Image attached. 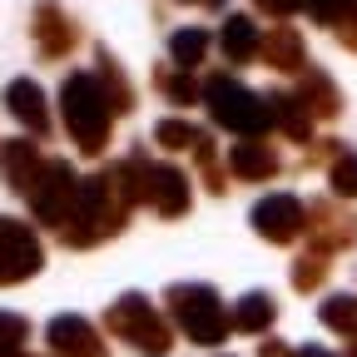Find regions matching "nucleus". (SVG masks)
Wrapping results in <instances>:
<instances>
[{"label":"nucleus","instance_id":"6e6552de","mask_svg":"<svg viewBox=\"0 0 357 357\" xmlns=\"http://www.w3.org/2000/svg\"><path fill=\"white\" fill-rule=\"evenodd\" d=\"M0 169H6V178H10V189H15V194H35L40 174H45V159H40L35 144L10 139L6 149H0Z\"/></svg>","mask_w":357,"mask_h":357},{"label":"nucleus","instance_id":"dca6fc26","mask_svg":"<svg viewBox=\"0 0 357 357\" xmlns=\"http://www.w3.org/2000/svg\"><path fill=\"white\" fill-rule=\"evenodd\" d=\"M268 323H273V298H268V293H248V298L238 303V312H234V328L263 333Z\"/></svg>","mask_w":357,"mask_h":357},{"label":"nucleus","instance_id":"2eb2a0df","mask_svg":"<svg viewBox=\"0 0 357 357\" xmlns=\"http://www.w3.org/2000/svg\"><path fill=\"white\" fill-rule=\"evenodd\" d=\"M268 105H273V124H283V134H293V139H307L312 119H307L303 100H293V95H273Z\"/></svg>","mask_w":357,"mask_h":357},{"label":"nucleus","instance_id":"f3484780","mask_svg":"<svg viewBox=\"0 0 357 357\" xmlns=\"http://www.w3.org/2000/svg\"><path fill=\"white\" fill-rule=\"evenodd\" d=\"M204 50H208V35H204V30H178V35L169 40V55L178 60V70L199 65V60H204Z\"/></svg>","mask_w":357,"mask_h":357},{"label":"nucleus","instance_id":"20e7f679","mask_svg":"<svg viewBox=\"0 0 357 357\" xmlns=\"http://www.w3.org/2000/svg\"><path fill=\"white\" fill-rule=\"evenodd\" d=\"M109 333H119V337H129L134 347H139V352H149V357H164L169 352V323L159 318V312L139 298V293H124L114 307H109Z\"/></svg>","mask_w":357,"mask_h":357},{"label":"nucleus","instance_id":"393cba45","mask_svg":"<svg viewBox=\"0 0 357 357\" xmlns=\"http://www.w3.org/2000/svg\"><path fill=\"white\" fill-rule=\"evenodd\" d=\"M258 357H298V352H288L283 342H263V352H258Z\"/></svg>","mask_w":357,"mask_h":357},{"label":"nucleus","instance_id":"423d86ee","mask_svg":"<svg viewBox=\"0 0 357 357\" xmlns=\"http://www.w3.org/2000/svg\"><path fill=\"white\" fill-rule=\"evenodd\" d=\"M253 229L273 243H288L303 234V204L293 194H268L258 208H253Z\"/></svg>","mask_w":357,"mask_h":357},{"label":"nucleus","instance_id":"4be33fe9","mask_svg":"<svg viewBox=\"0 0 357 357\" xmlns=\"http://www.w3.org/2000/svg\"><path fill=\"white\" fill-rule=\"evenodd\" d=\"M312 15H318V20H328V25H347L352 15H357V0H318V6H312Z\"/></svg>","mask_w":357,"mask_h":357},{"label":"nucleus","instance_id":"f03ea898","mask_svg":"<svg viewBox=\"0 0 357 357\" xmlns=\"http://www.w3.org/2000/svg\"><path fill=\"white\" fill-rule=\"evenodd\" d=\"M204 100H208V114L223 124V129H238V134H258L273 124V105L258 100L253 89H243L234 75H213L204 84Z\"/></svg>","mask_w":357,"mask_h":357},{"label":"nucleus","instance_id":"39448f33","mask_svg":"<svg viewBox=\"0 0 357 357\" xmlns=\"http://www.w3.org/2000/svg\"><path fill=\"white\" fill-rule=\"evenodd\" d=\"M40 268V238L20 218H0V283H20Z\"/></svg>","mask_w":357,"mask_h":357},{"label":"nucleus","instance_id":"ddd939ff","mask_svg":"<svg viewBox=\"0 0 357 357\" xmlns=\"http://www.w3.org/2000/svg\"><path fill=\"white\" fill-rule=\"evenodd\" d=\"M229 164H234L238 178H273V174H278V154L263 149V144H234Z\"/></svg>","mask_w":357,"mask_h":357},{"label":"nucleus","instance_id":"4468645a","mask_svg":"<svg viewBox=\"0 0 357 357\" xmlns=\"http://www.w3.org/2000/svg\"><path fill=\"white\" fill-rule=\"evenodd\" d=\"M263 55L273 60L278 70H303V40L293 30H273V35L263 40Z\"/></svg>","mask_w":357,"mask_h":357},{"label":"nucleus","instance_id":"a211bd4d","mask_svg":"<svg viewBox=\"0 0 357 357\" xmlns=\"http://www.w3.org/2000/svg\"><path fill=\"white\" fill-rule=\"evenodd\" d=\"M154 139H159L164 149H199L204 134H199L194 124H184V119H164V124L154 129Z\"/></svg>","mask_w":357,"mask_h":357},{"label":"nucleus","instance_id":"7ed1b4c3","mask_svg":"<svg viewBox=\"0 0 357 357\" xmlns=\"http://www.w3.org/2000/svg\"><path fill=\"white\" fill-rule=\"evenodd\" d=\"M169 307H174L178 328H184L194 342H204V347L223 342V333H229V312H223L218 293L204 288V283H174L169 288Z\"/></svg>","mask_w":357,"mask_h":357},{"label":"nucleus","instance_id":"0eeeda50","mask_svg":"<svg viewBox=\"0 0 357 357\" xmlns=\"http://www.w3.org/2000/svg\"><path fill=\"white\" fill-rule=\"evenodd\" d=\"M50 347H55L60 357H105L100 333L89 328L84 318H75V312H65V318L50 323Z\"/></svg>","mask_w":357,"mask_h":357},{"label":"nucleus","instance_id":"bb28decb","mask_svg":"<svg viewBox=\"0 0 357 357\" xmlns=\"http://www.w3.org/2000/svg\"><path fill=\"white\" fill-rule=\"evenodd\" d=\"M298 6H307V10H312V6H318V0H293V10H298Z\"/></svg>","mask_w":357,"mask_h":357},{"label":"nucleus","instance_id":"cd10ccee","mask_svg":"<svg viewBox=\"0 0 357 357\" xmlns=\"http://www.w3.org/2000/svg\"><path fill=\"white\" fill-rule=\"evenodd\" d=\"M194 6H223V0H194Z\"/></svg>","mask_w":357,"mask_h":357},{"label":"nucleus","instance_id":"9b49d317","mask_svg":"<svg viewBox=\"0 0 357 357\" xmlns=\"http://www.w3.org/2000/svg\"><path fill=\"white\" fill-rule=\"evenodd\" d=\"M35 40H40V50H45V55H65V50H70V40H75V35H70V20L50 6V0H45V6L35 10Z\"/></svg>","mask_w":357,"mask_h":357},{"label":"nucleus","instance_id":"b1692460","mask_svg":"<svg viewBox=\"0 0 357 357\" xmlns=\"http://www.w3.org/2000/svg\"><path fill=\"white\" fill-rule=\"evenodd\" d=\"M333 189H337V194H352V199H357V159H342V164L333 169Z\"/></svg>","mask_w":357,"mask_h":357},{"label":"nucleus","instance_id":"f8f14e48","mask_svg":"<svg viewBox=\"0 0 357 357\" xmlns=\"http://www.w3.org/2000/svg\"><path fill=\"white\" fill-rule=\"evenodd\" d=\"M218 45H223V55H229V60H248L253 50H263V35H258V25L248 15H234L229 25H223Z\"/></svg>","mask_w":357,"mask_h":357},{"label":"nucleus","instance_id":"1a4fd4ad","mask_svg":"<svg viewBox=\"0 0 357 357\" xmlns=\"http://www.w3.org/2000/svg\"><path fill=\"white\" fill-rule=\"evenodd\" d=\"M144 204H154L164 218L184 213L189 208V184L178 169H164V164H149V189H144Z\"/></svg>","mask_w":357,"mask_h":357},{"label":"nucleus","instance_id":"5701e85b","mask_svg":"<svg viewBox=\"0 0 357 357\" xmlns=\"http://www.w3.org/2000/svg\"><path fill=\"white\" fill-rule=\"evenodd\" d=\"M307 89H312V109H318V114H333L337 109V95H333V84L323 75H307Z\"/></svg>","mask_w":357,"mask_h":357},{"label":"nucleus","instance_id":"6ab92c4d","mask_svg":"<svg viewBox=\"0 0 357 357\" xmlns=\"http://www.w3.org/2000/svg\"><path fill=\"white\" fill-rule=\"evenodd\" d=\"M323 323L347 333V337H357V298H328L323 303Z\"/></svg>","mask_w":357,"mask_h":357},{"label":"nucleus","instance_id":"a878e982","mask_svg":"<svg viewBox=\"0 0 357 357\" xmlns=\"http://www.w3.org/2000/svg\"><path fill=\"white\" fill-rule=\"evenodd\" d=\"M298 357H333V352H328V347H303Z\"/></svg>","mask_w":357,"mask_h":357},{"label":"nucleus","instance_id":"aec40b11","mask_svg":"<svg viewBox=\"0 0 357 357\" xmlns=\"http://www.w3.org/2000/svg\"><path fill=\"white\" fill-rule=\"evenodd\" d=\"M25 337H30V323L15 312H0V357H20Z\"/></svg>","mask_w":357,"mask_h":357},{"label":"nucleus","instance_id":"9d476101","mask_svg":"<svg viewBox=\"0 0 357 357\" xmlns=\"http://www.w3.org/2000/svg\"><path fill=\"white\" fill-rule=\"evenodd\" d=\"M6 105H10V114H15L30 134H45V129H50V114H45V95H40V84H35V79H15V84L6 89Z\"/></svg>","mask_w":357,"mask_h":357},{"label":"nucleus","instance_id":"f257e3e1","mask_svg":"<svg viewBox=\"0 0 357 357\" xmlns=\"http://www.w3.org/2000/svg\"><path fill=\"white\" fill-rule=\"evenodd\" d=\"M60 100H65V124L75 134V144L84 154H100L105 139H109V109H114L109 89L95 75H70L65 89H60Z\"/></svg>","mask_w":357,"mask_h":357},{"label":"nucleus","instance_id":"412c9836","mask_svg":"<svg viewBox=\"0 0 357 357\" xmlns=\"http://www.w3.org/2000/svg\"><path fill=\"white\" fill-rule=\"evenodd\" d=\"M159 89L174 100V105H189L194 100V84H189V75H174V70H159Z\"/></svg>","mask_w":357,"mask_h":357}]
</instances>
